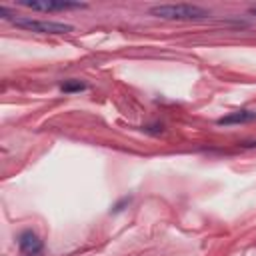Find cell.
Segmentation results:
<instances>
[{
	"mask_svg": "<svg viewBox=\"0 0 256 256\" xmlns=\"http://www.w3.org/2000/svg\"><path fill=\"white\" fill-rule=\"evenodd\" d=\"M60 90H62L64 94L82 92V90H86V84H82L80 80H66V82H62V84H60Z\"/></svg>",
	"mask_w": 256,
	"mask_h": 256,
	"instance_id": "obj_6",
	"label": "cell"
},
{
	"mask_svg": "<svg viewBox=\"0 0 256 256\" xmlns=\"http://www.w3.org/2000/svg\"><path fill=\"white\" fill-rule=\"evenodd\" d=\"M16 4L36 12H64V10L88 8V4L84 2H70V0H18Z\"/></svg>",
	"mask_w": 256,
	"mask_h": 256,
	"instance_id": "obj_3",
	"label": "cell"
},
{
	"mask_svg": "<svg viewBox=\"0 0 256 256\" xmlns=\"http://www.w3.org/2000/svg\"><path fill=\"white\" fill-rule=\"evenodd\" d=\"M256 120V110H236L230 112L222 118H218L220 126H232V124H244V122H252Z\"/></svg>",
	"mask_w": 256,
	"mask_h": 256,
	"instance_id": "obj_5",
	"label": "cell"
},
{
	"mask_svg": "<svg viewBox=\"0 0 256 256\" xmlns=\"http://www.w3.org/2000/svg\"><path fill=\"white\" fill-rule=\"evenodd\" d=\"M18 246H20L22 254H26V256H40V252H42V240L32 230H24L18 236Z\"/></svg>",
	"mask_w": 256,
	"mask_h": 256,
	"instance_id": "obj_4",
	"label": "cell"
},
{
	"mask_svg": "<svg viewBox=\"0 0 256 256\" xmlns=\"http://www.w3.org/2000/svg\"><path fill=\"white\" fill-rule=\"evenodd\" d=\"M242 146H256V142H242Z\"/></svg>",
	"mask_w": 256,
	"mask_h": 256,
	"instance_id": "obj_7",
	"label": "cell"
},
{
	"mask_svg": "<svg viewBox=\"0 0 256 256\" xmlns=\"http://www.w3.org/2000/svg\"><path fill=\"white\" fill-rule=\"evenodd\" d=\"M148 14L162 20H204L210 10L196 4H156L148 8Z\"/></svg>",
	"mask_w": 256,
	"mask_h": 256,
	"instance_id": "obj_1",
	"label": "cell"
},
{
	"mask_svg": "<svg viewBox=\"0 0 256 256\" xmlns=\"http://www.w3.org/2000/svg\"><path fill=\"white\" fill-rule=\"evenodd\" d=\"M16 28L34 32V34H70L74 30L72 24L66 22H54V20H36V18H28V16H16L10 20Z\"/></svg>",
	"mask_w": 256,
	"mask_h": 256,
	"instance_id": "obj_2",
	"label": "cell"
},
{
	"mask_svg": "<svg viewBox=\"0 0 256 256\" xmlns=\"http://www.w3.org/2000/svg\"><path fill=\"white\" fill-rule=\"evenodd\" d=\"M248 12H250V14H254V16H256V6H252V8H250V10H248Z\"/></svg>",
	"mask_w": 256,
	"mask_h": 256,
	"instance_id": "obj_8",
	"label": "cell"
}]
</instances>
